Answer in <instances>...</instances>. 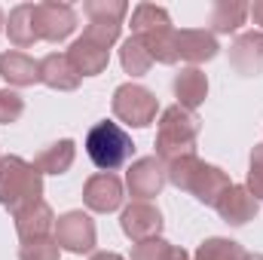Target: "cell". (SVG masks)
I'll return each mask as SVG.
<instances>
[{
    "mask_svg": "<svg viewBox=\"0 0 263 260\" xmlns=\"http://www.w3.org/2000/svg\"><path fill=\"white\" fill-rule=\"evenodd\" d=\"M165 162L159 156H144V159H135L126 175V184H129V193L135 196V202H147L153 196L162 193L165 187Z\"/></svg>",
    "mask_w": 263,
    "mask_h": 260,
    "instance_id": "9",
    "label": "cell"
},
{
    "mask_svg": "<svg viewBox=\"0 0 263 260\" xmlns=\"http://www.w3.org/2000/svg\"><path fill=\"white\" fill-rule=\"evenodd\" d=\"M248 3L242 0H217L211 9V34H233L245 25Z\"/></svg>",
    "mask_w": 263,
    "mask_h": 260,
    "instance_id": "22",
    "label": "cell"
},
{
    "mask_svg": "<svg viewBox=\"0 0 263 260\" xmlns=\"http://www.w3.org/2000/svg\"><path fill=\"white\" fill-rule=\"evenodd\" d=\"M248 260H263V254H248Z\"/></svg>",
    "mask_w": 263,
    "mask_h": 260,
    "instance_id": "34",
    "label": "cell"
},
{
    "mask_svg": "<svg viewBox=\"0 0 263 260\" xmlns=\"http://www.w3.org/2000/svg\"><path fill=\"white\" fill-rule=\"evenodd\" d=\"M67 59H70V65L77 67L80 77H98V73L107 70L110 49H104V46H98V43H92L86 37H77L70 43V49H67Z\"/></svg>",
    "mask_w": 263,
    "mask_h": 260,
    "instance_id": "16",
    "label": "cell"
},
{
    "mask_svg": "<svg viewBox=\"0 0 263 260\" xmlns=\"http://www.w3.org/2000/svg\"><path fill=\"white\" fill-rule=\"evenodd\" d=\"M0 28H3V12H0Z\"/></svg>",
    "mask_w": 263,
    "mask_h": 260,
    "instance_id": "35",
    "label": "cell"
},
{
    "mask_svg": "<svg viewBox=\"0 0 263 260\" xmlns=\"http://www.w3.org/2000/svg\"><path fill=\"white\" fill-rule=\"evenodd\" d=\"M120 227L132 242H147V239H159L162 233V214L156 205L150 202H132L120 214Z\"/></svg>",
    "mask_w": 263,
    "mask_h": 260,
    "instance_id": "10",
    "label": "cell"
},
{
    "mask_svg": "<svg viewBox=\"0 0 263 260\" xmlns=\"http://www.w3.org/2000/svg\"><path fill=\"white\" fill-rule=\"evenodd\" d=\"M73 156H77V144L70 138H62V141H55V144H49L37 153L34 169L40 175H65L73 165Z\"/></svg>",
    "mask_w": 263,
    "mask_h": 260,
    "instance_id": "21",
    "label": "cell"
},
{
    "mask_svg": "<svg viewBox=\"0 0 263 260\" xmlns=\"http://www.w3.org/2000/svg\"><path fill=\"white\" fill-rule=\"evenodd\" d=\"M120 28H123V22H101V18H89V25H86L83 37H86V40H92V43H98V46H104V49H110V46L120 40Z\"/></svg>",
    "mask_w": 263,
    "mask_h": 260,
    "instance_id": "25",
    "label": "cell"
},
{
    "mask_svg": "<svg viewBox=\"0 0 263 260\" xmlns=\"http://www.w3.org/2000/svg\"><path fill=\"white\" fill-rule=\"evenodd\" d=\"M83 202L98 211V214H110L123 205V181L114 172H98L86 181L83 187Z\"/></svg>",
    "mask_w": 263,
    "mask_h": 260,
    "instance_id": "11",
    "label": "cell"
},
{
    "mask_svg": "<svg viewBox=\"0 0 263 260\" xmlns=\"http://www.w3.org/2000/svg\"><path fill=\"white\" fill-rule=\"evenodd\" d=\"M217 214H220V220H227L230 227H245L248 220H254L257 217V211H260V202L251 196L248 187H242V184H233L227 193L217 199Z\"/></svg>",
    "mask_w": 263,
    "mask_h": 260,
    "instance_id": "12",
    "label": "cell"
},
{
    "mask_svg": "<svg viewBox=\"0 0 263 260\" xmlns=\"http://www.w3.org/2000/svg\"><path fill=\"white\" fill-rule=\"evenodd\" d=\"M80 73L77 67L70 65L67 52H49L46 59H40V83H46L49 89H59V92H73L80 86Z\"/></svg>",
    "mask_w": 263,
    "mask_h": 260,
    "instance_id": "17",
    "label": "cell"
},
{
    "mask_svg": "<svg viewBox=\"0 0 263 260\" xmlns=\"http://www.w3.org/2000/svg\"><path fill=\"white\" fill-rule=\"evenodd\" d=\"M199 117L193 110H184L181 104H172L162 110L159 129H156V156L162 162L193 156L196 153V138H199Z\"/></svg>",
    "mask_w": 263,
    "mask_h": 260,
    "instance_id": "4",
    "label": "cell"
},
{
    "mask_svg": "<svg viewBox=\"0 0 263 260\" xmlns=\"http://www.w3.org/2000/svg\"><path fill=\"white\" fill-rule=\"evenodd\" d=\"M165 178H168V184H175L178 190L193 193L202 205H217V199L233 187V181H230V175H227L223 169L202 162L196 153L165 162Z\"/></svg>",
    "mask_w": 263,
    "mask_h": 260,
    "instance_id": "1",
    "label": "cell"
},
{
    "mask_svg": "<svg viewBox=\"0 0 263 260\" xmlns=\"http://www.w3.org/2000/svg\"><path fill=\"white\" fill-rule=\"evenodd\" d=\"M34 22H37V34L46 43H62L73 34L77 28V12L70 3L59 0H46V3H34Z\"/></svg>",
    "mask_w": 263,
    "mask_h": 260,
    "instance_id": "7",
    "label": "cell"
},
{
    "mask_svg": "<svg viewBox=\"0 0 263 260\" xmlns=\"http://www.w3.org/2000/svg\"><path fill=\"white\" fill-rule=\"evenodd\" d=\"M6 34H9V43L15 49H28L40 40L37 34V22H34V3H18L12 12H9V25H6Z\"/></svg>",
    "mask_w": 263,
    "mask_h": 260,
    "instance_id": "20",
    "label": "cell"
},
{
    "mask_svg": "<svg viewBox=\"0 0 263 260\" xmlns=\"http://www.w3.org/2000/svg\"><path fill=\"white\" fill-rule=\"evenodd\" d=\"M156 110H159L156 95L138 83H123L114 92V117L123 120L126 126H135V129L150 126L156 120Z\"/></svg>",
    "mask_w": 263,
    "mask_h": 260,
    "instance_id": "6",
    "label": "cell"
},
{
    "mask_svg": "<svg viewBox=\"0 0 263 260\" xmlns=\"http://www.w3.org/2000/svg\"><path fill=\"white\" fill-rule=\"evenodd\" d=\"M55 242L62 251L89 254L95 248V220L83 211H67L55 220Z\"/></svg>",
    "mask_w": 263,
    "mask_h": 260,
    "instance_id": "8",
    "label": "cell"
},
{
    "mask_svg": "<svg viewBox=\"0 0 263 260\" xmlns=\"http://www.w3.org/2000/svg\"><path fill=\"white\" fill-rule=\"evenodd\" d=\"M217 37L205 28H184L178 31V59L181 62H190V67L202 65V62H211L217 55Z\"/></svg>",
    "mask_w": 263,
    "mask_h": 260,
    "instance_id": "15",
    "label": "cell"
},
{
    "mask_svg": "<svg viewBox=\"0 0 263 260\" xmlns=\"http://www.w3.org/2000/svg\"><path fill=\"white\" fill-rule=\"evenodd\" d=\"M230 65L242 77L263 73V31H245L230 46Z\"/></svg>",
    "mask_w": 263,
    "mask_h": 260,
    "instance_id": "13",
    "label": "cell"
},
{
    "mask_svg": "<svg viewBox=\"0 0 263 260\" xmlns=\"http://www.w3.org/2000/svg\"><path fill=\"white\" fill-rule=\"evenodd\" d=\"M43 196V175L34 169V162H25L22 156H0V205L12 214L40 202Z\"/></svg>",
    "mask_w": 263,
    "mask_h": 260,
    "instance_id": "3",
    "label": "cell"
},
{
    "mask_svg": "<svg viewBox=\"0 0 263 260\" xmlns=\"http://www.w3.org/2000/svg\"><path fill=\"white\" fill-rule=\"evenodd\" d=\"M12 217H15V233H18L22 242L46 239L55 230V214H52V208L43 199L34 202V205H28V208H22V211H15Z\"/></svg>",
    "mask_w": 263,
    "mask_h": 260,
    "instance_id": "14",
    "label": "cell"
},
{
    "mask_svg": "<svg viewBox=\"0 0 263 260\" xmlns=\"http://www.w3.org/2000/svg\"><path fill=\"white\" fill-rule=\"evenodd\" d=\"M25 114V98L12 89H0V126L15 123Z\"/></svg>",
    "mask_w": 263,
    "mask_h": 260,
    "instance_id": "28",
    "label": "cell"
},
{
    "mask_svg": "<svg viewBox=\"0 0 263 260\" xmlns=\"http://www.w3.org/2000/svg\"><path fill=\"white\" fill-rule=\"evenodd\" d=\"M132 37L144 43L153 62L175 65L178 62V31L172 28V18L162 6L141 3L132 12Z\"/></svg>",
    "mask_w": 263,
    "mask_h": 260,
    "instance_id": "2",
    "label": "cell"
},
{
    "mask_svg": "<svg viewBox=\"0 0 263 260\" xmlns=\"http://www.w3.org/2000/svg\"><path fill=\"white\" fill-rule=\"evenodd\" d=\"M172 251V245L165 239H147V242H135L132 260H165Z\"/></svg>",
    "mask_w": 263,
    "mask_h": 260,
    "instance_id": "29",
    "label": "cell"
},
{
    "mask_svg": "<svg viewBox=\"0 0 263 260\" xmlns=\"http://www.w3.org/2000/svg\"><path fill=\"white\" fill-rule=\"evenodd\" d=\"M0 77L9 86H34V83H40V62L18 49L0 52Z\"/></svg>",
    "mask_w": 263,
    "mask_h": 260,
    "instance_id": "18",
    "label": "cell"
},
{
    "mask_svg": "<svg viewBox=\"0 0 263 260\" xmlns=\"http://www.w3.org/2000/svg\"><path fill=\"white\" fill-rule=\"evenodd\" d=\"M193 260H248V251H245L239 242H233V239L214 236V239H205V242L199 245Z\"/></svg>",
    "mask_w": 263,
    "mask_h": 260,
    "instance_id": "23",
    "label": "cell"
},
{
    "mask_svg": "<svg viewBox=\"0 0 263 260\" xmlns=\"http://www.w3.org/2000/svg\"><path fill=\"white\" fill-rule=\"evenodd\" d=\"M92 260H123V257L114 254V251H98V254H92Z\"/></svg>",
    "mask_w": 263,
    "mask_h": 260,
    "instance_id": "33",
    "label": "cell"
},
{
    "mask_svg": "<svg viewBox=\"0 0 263 260\" xmlns=\"http://www.w3.org/2000/svg\"><path fill=\"white\" fill-rule=\"evenodd\" d=\"M132 150H135L132 138L117 123L104 120V123L92 126L86 135V153L101 172H117L120 165H126L132 159Z\"/></svg>",
    "mask_w": 263,
    "mask_h": 260,
    "instance_id": "5",
    "label": "cell"
},
{
    "mask_svg": "<svg viewBox=\"0 0 263 260\" xmlns=\"http://www.w3.org/2000/svg\"><path fill=\"white\" fill-rule=\"evenodd\" d=\"M120 65L126 73L132 77H144L150 67H153V59H150V52L144 49V43L138 40V37H129L123 46H120Z\"/></svg>",
    "mask_w": 263,
    "mask_h": 260,
    "instance_id": "24",
    "label": "cell"
},
{
    "mask_svg": "<svg viewBox=\"0 0 263 260\" xmlns=\"http://www.w3.org/2000/svg\"><path fill=\"white\" fill-rule=\"evenodd\" d=\"M86 15L89 18H101V22H123L126 12H129V3L123 0H89L86 6Z\"/></svg>",
    "mask_w": 263,
    "mask_h": 260,
    "instance_id": "26",
    "label": "cell"
},
{
    "mask_svg": "<svg viewBox=\"0 0 263 260\" xmlns=\"http://www.w3.org/2000/svg\"><path fill=\"white\" fill-rule=\"evenodd\" d=\"M248 190L251 196L263 202V144L251 150V165H248Z\"/></svg>",
    "mask_w": 263,
    "mask_h": 260,
    "instance_id": "30",
    "label": "cell"
},
{
    "mask_svg": "<svg viewBox=\"0 0 263 260\" xmlns=\"http://www.w3.org/2000/svg\"><path fill=\"white\" fill-rule=\"evenodd\" d=\"M165 260H190V254L184 251V248H178V245H172V251H168V257Z\"/></svg>",
    "mask_w": 263,
    "mask_h": 260,
    "instance_id": "32",
    "label": "cell"
},
{
    "mask_svg": "<svg viewBox=\"0 0 263 260\" xmlns=\"http://www.w3.org/2000/svg\"><path fill=\"white\" fill-rule=\"evenodd\" d=\"M172 89H175V98H178V104L184 110H196L205 101V95H208V77L199 67H181Z\"/></svg>",
    "mask_w": 263,
    "mask_h": 260,
    "instance_id": "19",
    "label": "cell"
},
{
    "mask_svg": "<svg viewBox=\"0 0 263 260\" xmlns=\"http://www.w3.org/2000/svg\"><path fill=\"white\" fill-rule=\"evenodd\" d=\"M59 254H62V248H59L55 236L22 242V248H18V260H59Z\"/></svg>",
    "mask_w": 263,
    "mask_h": 260,
    "instance_id": "27",
    "label": "cell"
},
{
    "mask_svg": "<svg viewBox=\"0 0 263 260\" xmlns=\"http://www.w3.org/2000/svg\"><path fill=\"white\" fill-rule=\"evenodd\" d=\"M248 15L254 18V25H260V28H263V0H257V3H251V6H248Z\"/></svg>",
    "mask_w": 263,
    "mask_h": 260,
    "instance_id": "31",
    "label": "cell"
}]
</instances>
